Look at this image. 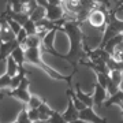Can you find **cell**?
Returning <instances> with one entry per match:
<instances>
[{
    "label": "cell",
    "mask_w": 123,
    "mask_h": 123,
    "mask_svg": "<svg viewBox=\"0 0 123 123\" xmlns=\"http://www.w3.org/2000/svg\"><path fill=\"white\" fill-rule=\"evenodd\" d=\"M60 30L64 31L68 36V40H70V49L66 55H62V59L67 60L68 63H71L73 67H75L84 55L86 56L84 49V41H85L84 31L81 30L79 23L75 19L74 21H66Z\"/></svg>",
    "instance_id": "1"
},
{
    "label": "cell",
    "mask_w": 123,
    "mask_h": 123,
    "mask_svg": "<svg viewBox=\"0 0 123 123\" xmlns=\"http://www.w3.org/2000/svg\"><path fill=\"white\" fill-rule=\"evenodd\" d=\"M41 47H33V48H26L25 49V57H26V62L27 63H31V64H34V66L40 67L43 71H45V74L49 75L52 79H56V81H66L70 84L71 78H73V75L75 74V67H74V71L71 73V75H63L60 73H57L55 68H52L51 66H48L47 63H45L43 59H41Z\"/></svg>",
    "instance_id": "2"
},
{
    "label": "cell",
    "mask_w": 123,
    "mask_h": 123,
    "mask_svg": "<svg viewBox=\"0 0 123 123\" xmlns=\"http://www.w3.org/2000/svg\"><path fill=\"white\" fill-rule=\"evenodd\" d=\"M56 31L57 29H51V30L44 36V38H43V44H41V51L45 53H51L53 56L56 57H60L62 59V53H59L57 51H55V36H56Z\"/></svg>",
    "instance_id": "3"
},
{
    "label": "cell",
    "mask_w": 123,
    "mask_h": 123,
    "mask_svg": "<svg viewBox=\"0 0 123 123\" xmlns=\"http://www.w3.org/2000/svg\"><path fill=\"white\" fill-rule=\"evenodd\" d=\"M45 10H47V18L49 21H60V19H64L66 18V14H64V10H63V6L62 4H52V3H45Z\"/></svg>",
    "instance_id": "4"
},
{
    "label": "cell",
    "mask_w": 123,
    "mask_h": 123,
    "mask_svg": "<svg viewBox=\"0 0 123 123\" xmlns=\"http://www.w3.org/2000/svg\"><path fill=\"white\" fill-rule=\"evenodd\" d=\"M62 115H63V119L66 123L79 122V111L77 110V107L74 105V101L68 94H67V108Z\"/></svg>",
    "instance_id": "5"
},
{
    "label": "cell",
    "mask_w": 123,
    "mask_h": 123,
    "mask_svg": "<svg viewBox=\"0 0 123 123\" xmlns=\"http://www.w3.org/2000/svg\"><path fill=\"white\" fill-rule=\"evenodd\" d=\"M79 122H93V123H104L105 118H101L100 115L93 111V107H86L79 111Z\"/></svg>",
    "instance_id": "6"
},
{
    "label": "cell",
    "mask_w": 123,
    "mask_h": 123,
    "mask_svg": "<svg viewBox=\"0 0 123 123\" xmlns=\"http://www.w3.org/2000/svg\"><path fill=\"white\" fill-rule=\"evenodd\" d=\"M108 96H110V94L107 92V89L104 88V86H101L98 82H96V84H94V93H93V103H94V105L101 110L103 103H105Z\"/></svg>",
    "instance_id": "7"
},
{
    "label": "cell",
    "mask_w": 123,
    "mask_h": 123,
    "mask_svg": "<svg viewBox=\"0 0 123 123\" xmlns=\"http://www.w3.org/2000/svg\"><path fill=\"white\" fill-rule=\"evenodd\" d=\"M18 45L17 38L11 40V41H4V40H0V62L6 60L7 57L11 55V52L14 51V48Z\"/></svg>",
    "instance_id": "8"
},
{
    "label": "cell",
    "mask_w": 123,
    "mask_h": 123,
    "mask_svg": "<svg viewBox=\"0 0 123 123\" xmlns=\"http://www.w3.org/2000/svg\"><path fill=\"white\" fill-rule=\"evenodd\" d=\"M7 94H8L10 97L18 98L19 101H22L23 104H27L29 100H30V97H31L29 90H27V89H23V88H15V89H12L11 92H8Z\"/></svg>",
    "instance_id": "9"
},
{
    "label": "cell",
    "mask_w": 123,
    "mask_h": 123,
    "mask_svg": "<svg viewBox=\"0 0 123 123\" xmlns=\"http://www.w3.org/2000/svg\"><path fill=\"white\" fill-rule=\"evenodd\" d=\"M75 94H77V97H78L79 100L82 101V103H84L86 107H93V104H94V103H93V94L84 93L78 82L75 84Z\"/></svg>",
    "instance_id": "10"
},
{
    "label": "cell",
    "mask_w": 123,
    "mask_h": 123,
    "mask_svg": "<svg viewBox=\"0 0 123 123\" xmlns=\"http://www.w3.org/2000/svg\"><path fill=\"white\" fill-rule=\"evenodd\" d=\"M41 44H43V38L38 34H30L27 36L25 43L21 44V47L23 49H26V48H33V47H41Z\"/></svg>",
    "instance_id": "11"
},
{
    "label": "cell",
    "mask_w": 123,
    "mask_h": 123,
    "mask_svg": "<svg viewBox=\"0 0 123 123\" xmlns=\"http://www.w3.org/2000/svg\"><path fill=\"white\" fill-rule=\"evenodd\" d=\"M11 55H12V57L15 59V62L18 63V66L19 67L25 64V62H26V57H25V49H23L19 44L14 48V51L11 52Z\"/></svg>",
    "instance_id": "12"
},
{
    "label": "cell",
    "mask_w": 123,
    "mask_h": 123,
    "mask_svg": "<svg viewBox=\"0 0 123 123\" xmlns=\"http://www.w3.org/2000/svg\"><path fill=\"white\" fill-rule=\"evenodd\" d=\"M53 111H55V110H51V108H49V105L45 103V100H44V103H43V104L38 107L40 120H41V122H48L49 116L53 114Z\"/></svg>",
    "instance_id": "13"
},
{
    "label": "cell",
    "mask_w": 123,
    "mask_h": 123,
    "mask_svg": "<svg viewBox=\"0 0 123 123\" xmlns=\"http://www.w3.org/2000/svg\"><path fill=\"white\" fill-rule=\"evenodd\" d=\"M6 60H7V74L14 77L19 71V66H18V63L15 62V59L12 57V55H10Z\"/></svg>",
    "instance_id": "14"
},
{
    "label": "cell",
    "mask_w": 123,
    "mask_h": 123,
    "mask_svg": "<svg viewBox=\"0 0 123 123\" xmlns=\"http://www.w3.org/2000/svg\"><path fill=\"white\" fill-rule=\"evenodd\" d=\"M43 18H47V10H45L44 6L38 4L37 8L30 14V19H33L34 22H38L40 19H43Z\"/></svg>",
    "instance_id": "15"
},
{
    "label": "cell",
    "mask_w": 123,
    "mask_h": 123,
    "mask_svg": "<svg viewBox=\"0 0 123 123\" xmlns=\"http://www.w3.org/2000/svg\"><path fill=\"white\" fill-rule=\"evenodd\" d=\"M0 17H4L6 19H7V22H8V25L11 26V29L14 30V33H15V34H18V31L21 30V29H22V25H21V23L18 22V21H15L14 18L8 17V15H4V14H1Z\"/></svg>",
    "instance_id": "16"
},
{
    "label": "cell",
    "mask_w": 123,
    "mask_h": 123,
    "mask_svg": "<svg viewBox=\"0 0 123 123\" xmlns=\"http://www.w3.org/2000/svg\"><path fill=\"white\" fill-rule=\"evenodd\" d=\"M111 75V79H112V82L115 84V86H120V82H122V77H123V71L122 70H111L110 73Z\"/></svg>",
    "instance_id": "17"
},
{
    "label": "cell",
    "mask_w": 123,
    "mask_h": 123,
    "mask_svg": "<svg viewBox=\"0 0 123 123\" xmlns=\"http://www.w3.org/2000/svg\"><path fill=\"white\" fill-rule=\"evenodd\" d=\"M26 105H27V104H25V105L22 107V110H21L19 115L17 116V119H15L14 122H17V123H29V122H30V120H29V115H27Z\"/></svg>",
    "instance_id": "18"
},
{
    "label": "cell",
    "mask_w": 123,
    "mask_h": 123,
    "mask_svg": "<svg viewBox=\"0 0 123 123\" xmlns=\"http://www.w3.org/2000/svg\"><path fill=\"white\" fill-rule=\"evenodd\" d=\"M23 27H25V30L27 31V36L37 34V25H36V22L33 21V19H30V18H29L26 22H25Z\"/></svg>",
    "instance_id": "19"
},
{
    "label": "cell",
    "mask_w": 123,
    "mask_h": 123,
    "mask_svg": "<svg viewBox=\"0 0 123 123\" xmlns=\"http://www.w3.org/2000/svg\"><path fill=\"white\" fill-rule=\"evenodd\" d=\"M27 115H29V120H30V122H41V120H40L38 108H29V110H27Z\"/></svg>",
    "instance_id": "20"
},
{
    "label": "cell",
    "mask_w": 123,
    "mask_h": 123,
    "mask_svg": "<svg viewBox=\"0 0 123 123\" xmlns=\"http://www.w3.org/2000/svg\"><path fill=\"white\" fill-rule=\"evenodd\" d=\"M43 103H44L43 98H40V97H37V96H31L29 103H27V107H29V108H38Z\"/></svg>",
    "instance_id": "21"
},
{
    "label": "cell",
    "mask_w": 123,
    "mask_h": 123,
    "mask_svg": "<svg viewBox=\"0 0 123 123\" xmlns=\"http://www.w3.org/2000/svg\"><path fill=\"white\" fill-rule=\"evenodd\" d=\"M10 85H11V75H8L7 73L0 75V89L8 88Z\"/></svg>",
    "instance_id": "22"
},
{
    "label": "cell",
    "mask_w": 123,
    "mask_h": 123,
    "mask_svg": "<svg viewBox=\"0 0 123 123\" xmlns=\"http://www.w3.org/2000/svg\"><path fill=\"white\" fill-rule=\"evenodd\" d=\"M48 122H51V123H63L64 119H63V115L62 114H59L57 111H53V114L49 116Z\"/></svg>",
    "instance_id": "23"
},
{
    "label": "cell",
    "mask_w": 123,
    "mask_h": 123,
    "mask_svg": "<svg viewBox=\"0 0 123 123\" xmlns=\"http://www.w3.org/2000/svg\"><path fill=\"white\" fill-rule=\"evenodd\" d=\"M26 38H27V31L25 30V27L22 26V29L18 31V34H17V41H18V44H19V45L23 44Z\"/></svg>",
    "instance_id": "24"
},
{
    "label": "cell",
    "mask_w": 123,
    "mask_h": 123,
    "mask_svg": "<svg viewBox=\"0 0 123 123\" xmlns=\"http://www.w3.org/2000/svg\"><path fill=\"white\" fill-rule=\"evenodd\" d=\"M97 3H100V4H103V6H105L108 10H111L114 6H112V3H111V0H96Z\"/></svg>",
    "instance_id": "25"
},
{
    "label": "cell",
    "mask_w": 123,
    "mask_h": 123,
    "mask_svg": "<svg viewBox=\"0 0 123 123\" xmlns=\"http://www.w3.org/2000/svg\"><path fill=\"white\" fill-rule=\"evenodd\" d=\"M119 89H120V90H123V77H122V82H120V86H119Z\"/></svg>",
    "instance_id": "26"
},
{
    "label": "cell",
    "mask_w": 123,
    "mask_h": 123,
    "mask_svg": "<svg viewBox=\"0 0 123 123\" xmlns=\"http://www.w3.org/2000/svg\"><path fill=\"white\" fill-rule=\"evenodd\" d=\"M118 107H119V108H120V110H122V114H123V104H119Z\"/></svg>",
    "instance_id": "27"
},
{
    "label": "cell",
    "mask_w": 123,
    "mask_h": 123,
    "mask_svg": "<svg viewBox=\"0 0 123 123\" xmlns=\"http://www.w3.org/2000/svg\"><path fill=\"white\" fill-rule=\"evenodd\" d=\"M3 97H4V94H0V98H3Z\"/></svg>",
    "instance_id": "28"
},
{
    "label": "cell",
    "mask_w": 123,
    "mask_h": 123,
    "mask_svg": "<svg viewBox=\"0 0 123 123\" xmlns=\"http://www.w3.org/2000/svg\"><path fill=\"white\" fill-rule=\"evenodd\" d=\"M118 1H119V0H114V4H115V3H118Z\"/></svg>",
    "instance_id": "29"
}]
</instances>
